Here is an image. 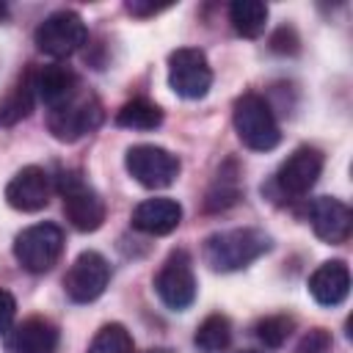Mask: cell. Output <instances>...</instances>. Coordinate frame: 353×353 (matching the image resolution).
Here are the masks:
<instances>
[{
    "label": "cell",
    "instance_id": "obj_1",
    "mask_svg": "<svg viewBox=\"0 0 353 353\" xmlns=\"http://www.w3.org/2000/svg\"><path fill=\"white\" fill-rule=\"evenodd\" d=\"M265 251H270V237L262 229H251V226L215 232L204 240V262L218 273L243 270Z\"/></svg>",
    "mask_w": 353,
    "mask_h": 353
},
{
    "label": "cell",
    "instance_id": "obj_2",
    "mask_svg": "<svg viewBox=\"0 0 353 353\" xmlns=\"http://www.w3.org/2000/svg\"><path fill=\"white\" fill-rule=\"evenodd\" d=\"M232 124L243 146L251 152H270L281 141V130L276 124V116L270 105L259 94H243L237 97L232 108Z\"/></svg>",
    "mask_w": 353,
    "mask_h": 353
},
{
    "label": "cell",
    "instance_id": "obj_3",
    "mask_svg": "<svg viewBox=\"0 0 353 353\" xmlns=\"http://www.w3.org/2000/svg\"><path fill=\"white\" fill-rule=\"evenodd\" d=\"M58 193L63 199V215L77 232H97L105 223L102 196L77 171L58 174Z\"/></svg>",
    "mask_w": 353,
    "mask_h": 353
},
{
    "label": "cell",
    "instance_id": "obj_4",
    "mask_svg": "<svg viewBox=\"0 0 353 353\" xmlns=\"http://www.w3.org/2000/svg\"><path fill=\"white\" fill-rule=\"evenodd\" d=\"M102 124V105L91 94H77L74 99L47 110V130L61 143H74Z\"/></svg>",
    "mask_w": 353,
    "mask_h": 353
},
{
    "label": "cell",
    "instance_id": "obj_5",
    "mask_svg": "<svg viewBox=\"0 0 353 353\" xmlns=\"http://www.w3.org/2000/svg\"><path fill=\"white\" fill-rule=\"evenodd\" d=\"M124 165H127L130 176L149 190H160V188L174 185L179 176V168H182L179 157L174 152L154 146V143L130 146L124 154Z\"/></svg>",
    "mask_w": 353,
    "mask_h": 353
},
{
    "label": "cell",
    "instance_id": "obj_6",
    "mask_svg": "<svg viewBox=\"0 0 353 353\" xmlns=\"http://www.w3.org/2000/svg\"><path fill=\"white\" fill-rule=\"evenodd\" d=\"M63 251V232L55 223H36L17 234L14 256L28 273H47Z\"/></svg>",
    "mask_w": 353,
    "mask_h": 353
},
{
    "label": "cell",
    "instance_id": "obj_7",
    "mask_svg": "<svg viewBox=\"0 0 353 353\" xmlns=\"http://www.w3.org/2000/svg\"><path fill=\"white\" fill-rule=\"evenodd\" d=\"M88 39V28L83 22V17L77 11H55L50 17H44V22H39L33 41L39 47V52L50 55V58H69L72 52H77Z\"/></svg>",
    "mask_w": 353,
    "mask_h": 353
},
{
    "label": "cell",
    "instance_id": "obj_8",
    "mask_svg": "<svg viewBox=\"0 0 353 353\" xmlns=\"http://www.w3.org/2000/svg\"><path fill=\"white\" fill-rule=\"evenodd\" d=\"M168 85L182 99H201L212 85V69L199 47H179L168 55Z\"/></svg>",
    "mask_w": 353,
    "mask_h": 353
},
{
    "label": "cell",
    "instance_id": "obj_9",
    "mask_svg": "<svg viewBox=\"0 0 353 353\" xmlns=\"http://www.w3.org/2000/svg\"><path fill=\"white\" fill-rule=\"evenodd\" d=\"M154 292L171 312H182L196 301V276L188 251L179 248L168 254L154 276Z\"/></svg>",
    "mask_w": 353,
    "mask_h": 353
},
{
    "label": "cell",
    "instance_id": "obj_10",
    "mask_svg": "<svg viewBox=\"0 0 353 353\" xmlns=\"http://www.w3.org/2000/svg\"><path fill=\"white\" fill-rule=\"evenodd\" d=\"M110 281V265L97 251H83L63 276V290L74 303L97 301Z\"/></svg>",
    "mask_w": 353,
    "mask_h": 353
},
{
    "label": "cell",
    "instance_id": "obj_11",
    "mask_svg": "<svg viewBox=\"0 0 353 353\" xmlns=\"http://www.w3.org/2000/svg\"><path fill=\"white\" fill-rule=\"evenodd\" d=\"M323 174V152L314 146H298L279 168L276 185L284 196H303Z\"/></svg>",
    "mask_w": 353,
    "mask_h": 353
},
{
    "label": "cell",
    "instance_id": "obj_12",
    "mask_svg": "<svg viewBox=\"0 0 353 353\" xmlns=\"http://www.w3.org/2000/svg\"><path fill=\"white\" fill-rule=\"evenodd\" d=\"M50 176L39 165H25L19 168L11 182L6 185V201L19 210V212H39L50 204Z\"/></svg>",
    "mask_w": 353,
    "mask_h": 353
},
{
    "label": "cell",
    "instance_id": "obj_13",
    "mask_svg": "<svg viewBox=\"0 0 353 353\" xmlns=\"http://www.w3.org/2000/svg\"><path fill=\"white\" fill-rule=\"evenodd\" d=\"M309 221L314 234L328 243V245H339L350 237L353 229V212L345 201L334 199V196H320L309 204Z\"/></svg>",
    "mask_w": 353,
    "mask_h": 353
},
{
    "label": "cell",
    "instance_id": "obj_14",
    "mask_svg": "<svg viewBox=\"0 0 353 353\" xmlns=\"http://www.w3.org/2000/svg\"><path fill=\"white\" fill-rule=\"evenodd\" d=\"M30 83H33V94L36 99H41L50 110L74 99L80 94V80L77 74L63 66V63H47L39 66L36 72H30Z\"/></svg>",
    "mask_w": 353,
    "mask_h": 353
},
{
    "label": "cell",
    "instance_id": "obj_15",
    "mask_svg": "<svg viewBox=\"0 0 353 353\" xmlns=\"http://www.w3.org/2000/svg\"><path fill=\"white\" fill-rule=\"evenodd\" d=\"M58 347V328L44 317H28L6 336L8 353H52Z\"/></svg>",
    "mask_w": 353,
    "mask_h": 353
},
{
    "label": "cell",
    "instance_id": "obj_16",
    "mask_svg": "<svg viewBox=\"0 0 353 353\" xmlns=\"http://www.w3.org/2000/svg\"><path fill=\"white\" fill-rule=\"evenodd\" d=\"M309 292L320 306H339L350 292V270L342 259L323 262L309 276Z\"/></svg>",
    "mask_w": 353,
    "mask_h": 353
},
{
    "label": "cell",
    "instance_id": "obj_17",
    "mask_svg": "<svg viewBox=\"0 0 353 353\" xmlns=\"http://www.w3.org/2000/svg\"><path fill=\"white\" fill-rule=\"evenodd\" d=\"M182 221V207L174 199H146L132 210V226L143 234H171Z\"/></svg>",
    "mask_w": 353,
    "mask_h": 353
},
{
    "label": "cell",
    "instance_id": "obj_18",
    "mask_svg": "<svg viewBox=\"0 0 353 353\" xmlns=\"http://www.w3.org/2000/svg\"><path fill=\"white\" fill-rule=\"evenodd\" d=\"M229 22L237 36L256 39L268 25V6L259 0H234L229 6Z\"/></svg>",
    "mask_w": 353,
    "mask_h": 353
},
{
    "label": "cell",
    "instance_id": "obj_19",
    "mask_svg": "<svg viewBox=\"0 0 353 353\" xmlns=\"http://www.w3.org/2000/svg\"><path fill=\"white\" fill-rule=\"evenodd\" d=\"M33 99H36V94H33L30 72H28V74H22V77L11 85V91L0 99V127H14L17 121H22V119L33 110Z\"/></svg>",
    "mask_w": 353,
    "mask_h": 353
},
{
    "label": "cell",
    "instance_id": "obj_20",
    "mask_svg": "<svg viewBox=\"0 0 353 353\" xmlns=\"http://www.w3.org/2000/svg\"><path fill=\"white\" fill-rule=\"evenodd\" d=\"M193 342L204 353H221L232 342V323L226 314H210L201 320V325L193 334Z\"/></svg>",
    "mask_w": 353,
    "mask_h": 353
},
{
    "label": "cell",
    "instance_id": "obj_21",
    "mask_svg": "<svg viewBox=\"0 0 353 353\" xmlns=\"http://www.w3.org/2000/svg\"><path fill=\"white\" fill-rule=\"evenodd\" d=\"M116 124L127 130H154L163 124V110L149 99H130L119 108Z\"/></svg>",
    "mask_w": 353,
    "mask_h": 353
},
{
    "label": "cell",
    "instance_id": "obj_22",
    "mask_svg": "<svg viewBox=\"0 0 353 353\" xmlns=\"http://www.w3.org/2000/svg\"><path fill=\"white\" fill-rule=\"evenodd\" d=\"M88 353H135V342L121 323H108L94 334Z\"/></svg>",
    "mask_w": 353,
    "mask_h": 353
},
{
    "label": "cell",
    "instance_id": "obj_23",
    "mask_svg": "<svg viewBox=\"0 0 353 353\" xmlns=\"http://www.w3.org/2000/svg\"><path fill=\"white\" fill-rule=\"evenodd\" d=\"M292 325H295V320L292 317H284V314L265 317V320L256 323V339L265 347H281L287 342V336L292 334Z\"/></svg>",
    "mask_w": 353,
    "mask_h": 353
},
{
    "label": "cell",
    "instance_id": "obj_24",
    "mask_svg": "<svg viewBox=\"0 0 353 353\" xmlns=\"http://www.w3.org/2000/svg\"><path fill=\"white\" fill-rule=\"evenodd\" d=\"M328 350H331V334L325 328H312L298 345V353H328Z\"/></svg>",
    "mask_w": 353,
    "mask_h": 353
},
{
    "label": "cell",
    "instance_id": "obj_25",
    "mask_svg": "<svg viewBox=\"0 0 353 353\" xmlns=\"http://www.w3.org/2000/svg\"><path fill=\"white\" fill-rule=\"evenodd\" d=\"M298 36H295V30L292 28H279L276 33H273V39H270V47H273V52H281V55H295L298 52Z\"/></svg>",
    "mask_w": 353,
    "mask_h": 353
},
{
    "label": "cell",
    "instance_id": "obj_26",
    "mask_svg": "<svg viewBox=\"0 0 353 353\" xmlns=\"http://www.w3.org/2000/svg\"><path fill=\"white\" fill-rule=\"evenodd\" d=\"M14 314H17V301L8 290H0V334H8L14 325Z\"/></svg>",
    "mask_w": 353,
    "mask_h": 353
},
{
    "label": "cell",
    "instance_id": "obj_27",
    "mask_svg": "<svg viewBox=\"0 0 353 353\" xmlns=\"http://www.w3.org/2000/svg\"><path fill=\"white\" fill-rule=\"evenodd\" d=\"M165 8H168V6H146V3H138V0L127 3V11L135 14V17H152V14H160V11H165Z\"/></svg>",
    "mask_w": 353,
    "mask_h": 353
},
{
    "label": "cell",
    "instance_id": "obj_28",
    "mask_svg": "<svg viewBox=\"0 0 353 353\" xmlns=\"http://www.w3.org/2000/svg\"><path fill=\"white\" fill-rule=\"evenodd\" d=\"M6 14H8V8H6V3H0V19H6Z\"/></svg>",
    "mask_w": 353,
    "mask_h": 353
},
{
    "label": "cell",
    "instance_id": "obj_29",
    "mask_svg": "<svg viewBox=\"0 0 353 353\" xmlns=\"http://www.w3.org/2000/svg\"><path fill=\"white\" fill-rule=\"evenodd\" d=\"M240 353H259V350H240Z\"/></svg>",
    "mask_w": 353,
    "mask_h": 353
}]
</instances>
